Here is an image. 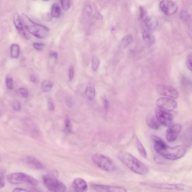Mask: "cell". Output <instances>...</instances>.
<instances>
[{"label":"cell","mask_w":192,"mask_h":192,"mask_svg":"<svg viewBox=\"0 0 192 192\" xmlns=\"http://www.w3.org/2000/svg\"><path fill=\"white\" fill-rule=\"evenodd\" d=\"M152 139L154 141V149L157 153H159L166 159L176 160L183 157L186 154V148L183 145L170 147L167 146L161 138L153 136Z\"/></svg>","instance_id":"cell-1"},{"label":"cell","mask_w":192,"mask_h":192,"mask_svg":"<svg viewBox=\"0 0 192 192\" xmlns=\"http://www.w3.org/2000/svg\"><path fill=\"white\" fill-rule=\"evenodd\" d=\"M120 161L131 171L140 175H145L149 170L146 165L127 152L122 151L118 155Z\"/></svg>","instance_id":"cell-2"},{"label":"cell","mask_w":192,"mask_h":192,"mask_svg":"<svg viewBox=\"0 0 192 192\" xmlns=\"http://www.w3.org/2000/svg\"><path fill=\"white\" fill-rule=\"evenodd\" d=\"M21 19L25 28L33 36L39 38H44L48 36L49 29L46 26L33 22L24 14H21Z\"/></svg>","instance_id":"cell-3"},{"label":"cell","mask_w":192,"mask_h":192,"mask_svg":"<svg viewBox=\"0 0 192 192\" xmlns=\"http://www.w3.org/2000/svg\"><path fill=\"white\" fill-rule=\"evenodd\" d=\"M55 174L45 175L43 177V183L46 188L52 192H64L66 188L62 182L57 178Z\"/></svg>","instance_id":"cell-4"},{"label":"cell","mask_w":192,"mask_h":192,"mask_svg":"<svg viewBox=\"0 0 192 192\" xmlns=\"http://www.w3.org/2000/svg\"><path fill=\"white\" fill-rule=\"evenodd\" d=\"M8 181L13 185H19L26 183L32 186H36L38 182L35 178L26 174L19 172L14 173L8 175Z\"/></svg>","instance_id":"cell-5"},{"label":"cell","mask_w":192,"mask_h":192,"mask_svg":"<svg viewBox=\"0 0 192 192\" xmlns=\"http://www.w3.org/2000/svg\"><path fill=\"white\" fill-rule=\"evenodd\" d=\"M93 161L99 168L104 171H111L115 169V166L113 162L104 155L96 154L92 158Z\"/></svg>","instance_id":"cell-6"},{"label":"cell","mask_w":192,"mask_h":192,"mask_svg":"<svg viewBox=\"0 0 192 192\" xmlns=\"http://www.w3.org/2000/svg\"><path fill=\"white\" fill-rule=\"evenodd\" d=\"M155 117L163 126L169 127L173 125V117L168 111L160 108H157L155 111Z\"/></svg>","instance_id":"cell-7"},{"label":"cell","mask_w":192,"mask_h":192,"mask_svg":"<svg viewBox=\"0 0 192 192\" xmlns=\"http://www.w3.org/2000/svg\"><path fill=\"white\" fill-rule=\"evenodd\" d=\"M156 89L159 94L168 98L176 99L179 96L177 90L172 86L160 84L157 85Z\"/></svg>","instance_id":"cell-8"},{"label":"cell","mask_w":192,"mask_h":192,"mask_svg":"<svg viewBox=\"0 0 192 192\" xmlns=\"http://www.w3.org/2000/svg\"><path fill=\"white\" fill-rule=\"evenodd\" d=\"M157 106L161 109L168 111H171L176 109L178 104L176 101L172 98L168 97H163L157 100Z\"/></svg>","instance_id":"cell-9"},{"label":"cell","mask_w":192,"mask_h":192,"mask_svg":"<svg viewBox=\"0 0 192 192\" xmlns=\"http://www.w3.org/2000/svg\"><path fill=\"white\" fill-rule=\"evenodd\" d=\"M159 7L161 10L168 16H172L178 11L177 5L171 0H163L160 2Z\"/></svg>","instance_id":"cell-10"},{"label":"cell","mask_w":192,"mask_h":192,"mask_svg":"<svg viewBox=\"0 0 192 192\" xmlns=\"http://www.w3.org/2000/svg\"><path fill=\"white\" fill-rule=\"evenodd\" d=\"M92 186L95 191L100 192H126L127 191L126 188L122 186L95 184L92 185Z\"/></svg>","instance_id":"cell-11"},{"label":"cell","mask_w":192,"mask_h":192,"mask_svg":"<svg viewBox=\"0 0 192 192\" xmlns=\"http://www.w3.org/2000/svg\"><path fill=\"white\" fill-rule=\"evenodd\" d=\"M181 129L182 126L179 124L172 125L170 126L166 133L167 141L169 142H173L176 141Z\"/></svg>","instance_id":"cell-12"},{"label":"cell","mask_w":192,"mask_h":192,"mask_svg":"<svg viewBox=\"0 0 192 192\" xmlns=\"http://www.w3.org/2000/svg\"><path fill=\"white\" fill-rule=\"evenodd\" d=\"M148 186L161 189L175 190H183L186 189V186L183 184H170L165 183H146Z\"/></svg>","instance_id":"cell-13"},{"label":"cell","mask_w":192,"mask_h":192,"mask_svg":"<svg viewBox=\"0 0 192 192\" xmlns=\"http://www.w3.org/2000/svg\"><path fill=\"white\" fill-rule=\"evenodd\" d=\"M23 162L29 168L36 170H41L44 166L39 160L32 156L25 157L23 159Z\"/></svg>","instance_id":"cell-14"},{"label":"cell","mask_w":192,"mask_h":192,"mask_svg":"<svg viewBox=\"0 0 192 192\" xmlns=\"http://www.w3.org/2000/svg\"><path fill=\"white\" fill-rule=\"evenodd\" d=\"M13 20L15 27L17 31L19 32L20 34L23 37L28 39L29 36L24 31L22 22H21L19 15L18 13H15L13 16Z\"/></svg>","instance_id":"cell-15"},{"label":"cell","mask_w":192,"mask_h":192,"mask_svg":"<svg viewBox=\"0 0 192 192\" xmlns=\"http://www.w3.org/2000/svg\"><path fill=\"white\" fill-rule=\"evenodd\" d=\"M73 186L75 191L78 192H86L88 188L86 182L81 178H77L74 180Z\"/></svg>","instance_id":"cell-16"},{"label":"cell","mask_w":192,"mask_h":192,"mask_svg":"<svg viewBox=\"0 0 192 192\" xmlns=\"http://www.w3.org/2000/svg\"><path fill=\"white\" fill-rule=\"evenodd\" d=\"M146 122L149 127L154 130L159 129L161 125L156 117L151 114L147 116Z\"/></svg>","instance_id":"cell-17"},{"label":"cell","mask_w":192,"mask_h":192,"mask_svg":"<svg viewBox=\"0 0 192 192\" xmlns=\"http://www.w3.org/2000/svg\"><path fill=\"white\" fill-rule=\"evenodd\" d=\"M144 23L148 31H153L158 25V20L154 17H146L144 19Z\"/></svg>","instance_id":"cell-18"},{"label":"cell","mask_w":192,"mask_h":192,"mask_svg":"<svg viewBox=\"0 0 192 192\" xmlns=\"http://www.w3.org/2000/svg\"><path fill=\"white\" fill-rule=\"evenodd\" d=\"M142 36L143 41L147 46H151L154 43L155 40V36L150 33L149 31H145Z\"/></svg>","instance_id":"cell-19"},{"label":"cell","mask_w":192,"mask_h":192,"mask_svg":"<svg viewBox=\"0 0 192 192\" xmlns=\"http://www.w3.org/2000/svg\"><path fill=\"white\" fill-rule=\"evenodd\" d=\"M136 142L137 148L140 154L144 158L147 157L148 155L146 150L138 138H136Z\"/></svg>","instance_id":"cell-20"},{"label":"cell","mask_w":192,"mask_h":192,"mask_svg":"<svg viewBox=\"0 0 192 192\" xmlns=\"http://www.w3.org/2000/svg\"><path fill=\"white\" fill-rule=\"evenodd\" d=\"M96 90L92 86H88L85 91V95L87 99L89 101H92L96 96Z\"/></svg>","instance_id":"cell-21"},{"label":"cell","mask_w":192,"mask_h":192,"mask_svg":"<svg viewBox=\"0 0 192 192\" xmlns=\"http://www.w3.org/2000/svg\"><path fill=\"white\" fill-rule=\"evenodd\" d=\"M20 49L19 45L13 44L12 46L11 50V54L12 57L17 59L20 55Z\"/></svg>","instance_id":"cell-22"},{"label":"cell","mask_w":192,"mask_h":192,"mask_svg":"<svg viewBox=\"0 0 192 192\" xmlns=\"http://www.w3.org/2000/svg\"><path fill=\"white\" fill-rule=\"evenodd\" d=\"M61 14V9L59 6L57 4L53 5L51 8V16L52 17L57 18Z\"/></svg>","instance_id":"cell-23"},{"label":"cell","mask_w":192,"mask_h":192,"mask_svg":"<svg viewBox=\"0 0 192 192\" xmlns=\"http://www.w3.org/2000/svg\"><path fill=\"white\" fill-rule=\"evenodd\" d=\"M53 85L51 81L45 80L41 84V88L44 92H49L52 88Z\"/></svg>","instance_id":"cell-24"},{"label":"cell","mask_w":192,"mask_h":192,"mask_svg":"<svg viewBox=\"0 0 192 192\" xmlns=\"http://www.w3.org/2000/svg\"><path fill=\"white\" fill-rule=\"evenodd\" d=\"M133 36L130 35L125 36L122 40L121 44L123 48H126L132 42Z\"/></svg>","instance_id":"cell-25"},{"label":"cell","mask_w":192,"mask_h":192,"mask_svg":"<svg viewBox=\"0 0 192 192\" xmlns=\"http://www.w3.org/2000/svg\"><path fill=\"white\" fill-rule=\"evenodd\" d=\"M100 64V60L96 56L93 57L92 62V67L93 70L94 71H96L97 70L98 67H99Z\"/></svg>","instance_id":"cell-26"},{"label":"cell","mask_w":192,"mask_h":192,"mask_svg":"<svg viewBox=\"0 0 192 192\" xmlns=\"http://www.w3.org/2000/svg\"><path fill=\"white\" fill-rule=\"evenodd\" d=\"M63 9L65 11H67L70 8L71 0H60Z\"/></svg>","instance_id":"cell-27"},{"label":"cell","mask_w":192,"mask_h":192,"mask_svg":"<svg viewBox=\"0 0 192 192\" xmlns=\"http://www.w3.org/2000/svg\"><path fill=\"white\" fill-rule=\"evenodd\" d=\"M5 185L4 172L2 170L0 169V189L4 187Z\"/></svg>","instance_id":"cell-28"},{"label":"cell","mask_w":192,"mask_h":192,"mask_svg":"<svg viewBox=\"0 0 192 192\" xmlns=\"http://www.w3.org/2000/svg\"><path fill=\"white\" fill-rule=\"evenodd\" d=\"M192 54L191 53L188 56L186 61L187 67L190 71H192Z\"/></svg>","instance_id":"cell-29"},{"label":"cell","mask_w":192,"mask_h":192,"mask_svg":"<svg viewBox=\"0 0 192 192\" xmlns=\"http://www.w3.org/2000/svg\"><path fill=\"white\" fill-rule=\"evenodd\" d=\"M6 85L8 89L11 90L13 88V80L10 77H7L6 78Z\"/></svg>","instance_id":"cell-30"},{"label":"cell","mask_w":192,"mask_h":192,"mask_svg":"<svg viewBox=\"0 0 192 192\" xmlns=\"http://www.w3.org/2000/svg\"><path fill=\"white\" fill-rule=\"evenodd\" d=\"M68 76L70 81H72L74 76V68L72 65L70 66L68 69Z\"/></svg>","instance_id":"cell-31"},{"label":"cell","mask_w":192,"mask_h":192,"mask_svg":"<svg viewBox=\"0 0 192 192\" xmlns=\"http://www.w3.org/2000/svg\"><path fill=\"white\" fill-rule=\"evenodd\" d=\"M33 47L37 51H42L45 47V45L42 43H34L33 44Z\"/></svg>","instance_id":"cell-32"},{"label":"cell","mask_w":192,"mask_h":192,"mask_svg":"<svg viewBox=\"0 0 192 192\" xmlns=\"http://www.w3.org/2000/svg\"><path fill=\"white\" fill-rule=\"evenodd\" d=\"M65 123L66 129L68 131L71 132L72 129L71 123L68 116H66V118H65Z\"/></svg>","instance_id":"cell-33"},{"label":"cell","mask_w":192,"mask_h":192,"mask_svg":"<svg viewBox=\"0 0 192 192\" xmlns=\"http://www.w3.org/2000/svg\"><path fill=\"white\" fill-rule=\"evenodd\" d=\"M13 106L15 111H19L21 109V103L17 101H15L13 103Z\"/></svg>","instance_id":"cell-34"},{"label":"cell","mask_w":192,"mask_h":192,"mask_svg":"<svg viewBox=\"0 0 192 192\" xmlns=\"http://www.w3.org/2000/svg\"><path fill=\"white\" fill-rule=\"evenodd\" d=\"M139 10L140 12V18L141 19H144V18H146L145 16H146L147 14V12L144 9V8L142 7V6H140Z\"/></svg>","instance_id":"cell-35"},{"label":"cell","mask_w":192,"mask_h":192,"mask_svg":"<svg viewBox=\"0 0 192 192\" xmlns=\"http://www.w3.org/2000/svg\"><path fill=\"white\" fill-rule=\"evenodd\" d=\"M189 15L188 14L186 10H183L182 12L181 15V17L183 21H186L189 19Z\"/></svg>","instance_id":"cell-36"},{"label":"cell","mask_w":192,"mask_h":192,"mask_svg":"<svg viewBox=\"0 0 192 192\" xmlns=\"http://www.w3.org/2000/svg\"><path fill=\"white\" fill-rule=\"evenodd\" d=\"M19 91L21 96L25 98L28 97L29 94H28V92L26 89L23 88H21L19 89Z\"/></svg>","instance_id":"cell-37"},{"label":"cell","mask_w":192,"mask_h":192,"mask_svg":"<svg viewBox=\"0 0 192 192\" xmlns=\"http://www.w3.org/2000/svg\"><path fill=\"white\" fill-rule=\"evenodd\" d=\"M48 109H49L50 111H54L55 109V105L54 103H53V102L52 101V100L51 99L48 100Z\"/></svg>","instance_id":"cell-38"},{"label":"cell","mask_w":192,"mask_h":192,"mask_svg":"<svg viewBox=\"0 0 192 192\" xmlns=\"http://www.w3.org/2000/svg\"><path fill=\"white\" fill-rule=\"evenodd\" d=\"M66 104L68 107L71 108L72 106V103L70 98H67L66 99Z\"/></svg>","instance_id":"cell-39"},{"label":"cell","mask_w":192,"mask_h":192,"mask_svg":"<svg viewBox=\"0 0 192 192\" xmlns=\"http://www.w3.org/2000/svg\"><path fill=\"white\" fill-rule=\"evenodd\" d=\"M103 104L105 109L107 110L108 107H109V102L108 101V100L106 99H104L103 100Z\"/></svg>","instance_id":"cell-40"},{"label":"cell","mask_w":192,"mask_h":192,"mask_svg":"<svg viewBox=\"0 0 192 192\" xmlns=\"http://www.w3.org/2000/svg\"><path fill=\"white\" fill-rule=\"evenodd\" d=\"M28 191V190L21 188H15L13 192H26Z\"/></svg>","instance_id":"cell-41"},{"label":"cell","mask_w":192,"mask_h":192,"mask_svg":"<svg viewBox=\"0 0 192 192\" xmlns=\"http://www.w3.org/2000/svg\"><path fill=\"white\" fill-rule=\"evenodd\" d=\"M50 56L52 57L55 58V59H57L58 58V53L56 52L53 51L50 53Z\"/></svg>","instance_id":"cell-42"},{"label":"cell","mask_w":192,"mask_h":192,"mask_svg":"<svg viewBox=\"0 0 192 192\" xmlns=\"http://www.w3.org/2000/svg\"><path fill=\"white\" fill-rule=\"evenodd\" d=\"M51 16L50 15L47 14L45 15L44 17L43 18L45 19V21H51Z\"/></svg>","instance_id":"cell-43"},{"label":"cell","mask_w":192,"mask_h":192,"mask_svg":"<svg viewBox=\"0 0 192 192\" xmlns=\"http://www.w3.org/2000/svg\"><path fill=\"white\" fill-rule=\"evenodd\" d=\"M31 80L32 82H35L36 81V78L34 76L32 75L31 77Z\"/></svg>","instance_id":"cell-44"},{"label":"cell","mask_w":192,"mask_h":192,"mask_svg":"<svg viewBox=\"0 0 192 192\" xmlns=\"http://www.w3.org/2000/svg\"><path fill=\"white\" fill-rule=\"evenodd\" d=\"M43 1H49V0H43Z\"/></svg>","instance_id":"cell-45"}]
</instances>
